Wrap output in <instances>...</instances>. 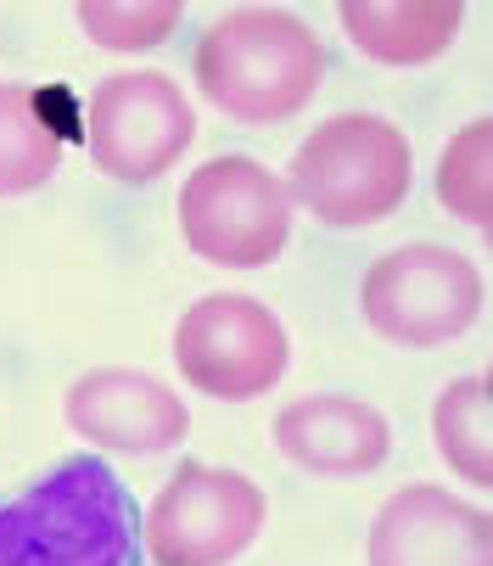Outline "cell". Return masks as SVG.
Masks as SVG:
<instances>
[{
    "instance_id": "8",
    "label": "cell",
    "mask_w": 493,
    "mask_h": 566,
    "mask_svg": "<svg viewBox=\"0 0 493 566\" xmlns=\"http://www.w3.org/2000/svg\"><path fill=\"white\" fill-rule=\"evenodd\" d=\"M85 135L102 175L146 186L186 157V146L197 140V113L169 73H113L91 102Z\"/></svg>"
},
{
    "instance_id": "11",
    "label": "cell",
    "mask_w": 493,
    "mask_h": 566,
    "mask_svg": "<svg viewBox=\"0 0 493 566\" xmlns=\"http://www.w3.org/2000/svg\"><path fill=\"white\" fill-rule=\"evenodd\" d=\"M270 432H275V449L308 476H365L392 454L387 416L348 392L292 398Z\"/></svg>"
},
{
    "instance_id": "3",
    "label": "cell",
    "mask_w": 493,
    "mask_h": 566,
    "mask_svg": "<svg viewBox=\"0 0 493 566\" xmlns=\"http://www.w3.org/2000/svg\"><path fill=\"white\" fill-rule=\"evenodd\" d=\"M281 186L319 224L365 230L403 208L409 186H416V164H409V140L398 124L376 113H337L303 135Z\"/></svg>"
},
{
    "instance_id": "13",
    "label": "cell",
    "mask_w": 493,
    "mask_h": 566,
    "mask_svg": "<svg viewBox=\"0 0 493 566\" xmlns=\"http://www.w3.org/2000/svg\"><path fill=\"white\" fill-rule=\"evenodd\" d=\"M62 169V124L34 85H0V197L40 191Z\"/></svg>"
},
{
    "instance_id": "1",
    "label": "cell",
    "mask_w": 493,
    "mask_h": 566,
    "mask_svg": "<svg viewBox=\"0 0 493 566\" xmlns=\"http://www.w3.org/2000/svg\"><path fill=\"white\" fill-rule=\"evenodd\" d=\"M0 566H140V511L102 454H67L0 500Z\"/></svg>"
},
{
    "instance_id": "16",
    "label": "cell",
    "mask_w": 493,
    "mask_h": 566,
    "mask_svg": "<svg viewBox=\"0 0 493 566\" xmlns=\"http://www.w3.org/2000/svg\"><path fill=\"white\" fill-rule=\"evenodd\" d=\"M78 29L107 51H151L180 29L175 0H146V7H113V0H85L78 7Z\"/></svg>"
},
{
    "instance_id": "4",
    "label": "cell",
    "mask_w": 493,
    "mask_h": 566,
    "mask_svg": "<svg viewBox=\"0 0 493 566\" xmlns=\"http://www.w3.org/2000/svg\"><path fill=\"white\" fill-rule=\"evenodd\" d=\"M359 314L381 343L443 348L482 314V275L465 253L438 241H409L381 253L359 281Z\"/></svg>"
},
{
    "instance_id": "14",
    "label": "cell",
    "mask_w": 493,
    "mask_h": 566,
    "mask_svg": "<svg viewBox=\"0 0 493 566\" xmlns=\"http://www.w3.org/2000/svg\"><path fill=\"white\" fill-rule=\"evenodd\" d=\"M432 438L454 476L471 489L493 482V438H487V376H460L432 403Z\"/></svg>"
},
{
    "instance_id": "9",
    "label": "cell",
    "mask_w": 493,
    "mask_h": 566,
    "mask_svg": "<svg viewBox=\"0 0 493 566\" xmlns=\"http://www.w3.org/2000/svg\"><path fill=\"white\" fill-rule=\"evenodd\" d=\"M62 416L102 454H169L191 432V416H186L180 392L162 387L146 370H135V365L85 370L67 387Z\"/></svg>"
},
{
    "instance_id": "10",
    "label": "cell",
    "mask_w": 493,
    "mask_h": 566,
    "mask_svg": "<svg viewBox=\"0 0 493 566\" xmlns=\"http://www.w3.org/2000/svg\"><path fill=\"white\" fill-rule=\"evenodd\" d=\"M365 566H493V522L438 482H409L376 511Z\"/></svg>"
},
{
    "instance_id": "12",
    "label": "cell",
    "mask_w": 493,
    "mask_h": 566,
    "mask_svg": "<svg viewBox=\"0 0 493 566\" xmlns=\"http://www.w3.org/2000/svg\"><path fill=\"white\" fill-rule=\"evenodd\" d=\"M337 18L359 56L381 67H421L454 45L465 7L460 0H343Z\"/></svg>"
},
{
    "instance_id": "5",
    "label": "cell",
    "mask_w": 493,
    "mask_h": 566,
    "mask_svg": "<svg viewBox=\"0 0 493 566\" xmlns=\"http://www.w3.org/2000/svg\"><path fill=\"white\" fill-rule=\"evenodd\" d=\"M180 230L186 248L219 270H264L281 259L292 235V197L286 186L246 151L202 164L180 191Z\"/></svg>"
},
{
    "instance_id": "2",
    "label": "cell",
    "mask_w": 493,
    "mask_h": 566,
    "mask_svg": "<svg viewBox=\"0 0 493 566\" xmlns=\"http://www.w3.org/2000/svg\"><path fill=\"white\" fill-rule=\"evenodd\" d=\"M325 78V51L314 29L281 7L224 12L197 45L202 96L246 129L297 118Z\"/></svg>"
},
{
    "instance_id": "6",
    "label": "cell",
    "mask_w": 493,
    "mask_h": 566,
    "mask_svg": "<svg viewBox=\"0 0 493 566\" xmlns=\"http://www.w3.org/2000/svg\"><path fill=\"white\" fill-rule=\"evenodd\" d=\"M286 359H292V343L275 308L241 292H213L191 303L175 326V365L186 387L208 398H230V403L264 398L286 376Z\"/></svg>"
},
{
    "instance_id": "15",
    "label": "cell",
    "mask_w": 493,
    "mask_h": 566,
    "mask_svg": "<svg viewBox=\"0 0 493 566\" xmlns=\"http://www.w3.org/2000/svg\"><path fill=\"white\" fill-rule=\"evenodd\" d=\"M487 164H493V157H487V118H471L443 146V164H438V202L454 219L476 224V230H487V208H493V191H487L493 169Z\"/></svg>"
},
{
    "instance_id": "7",
    "label": "cell",
    "mask_w": 493,
    "mask_h": 566,
    "mask_svg": "<svg viewBox=\"0 0 493 566\" xmlns=\"http://www.w3.org/2000/svg\"><path fill=\"white\" fill-rule=\"evenodd\" d=\"M264 489L230 465H186L146 511V549L157 566H230L264 533Z\"/></svg>"
}]
</instances>
